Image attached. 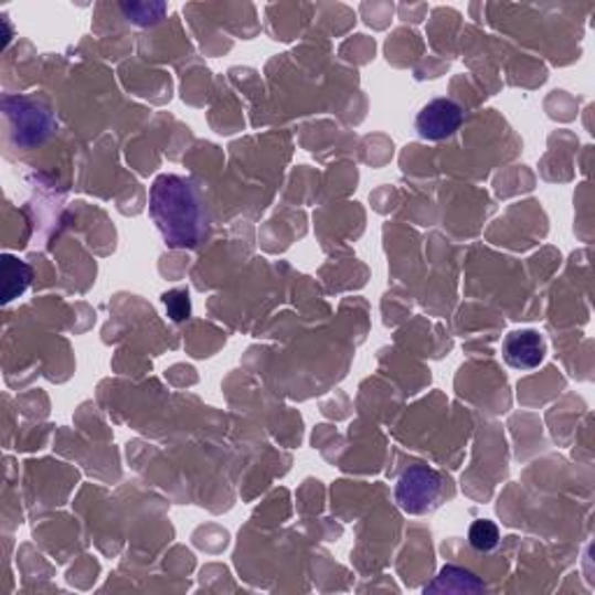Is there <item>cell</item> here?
I'll use <instances>...</instances> for the list:
<instances>
[{"mask_svg": "<svg viewBox=\"0 0 595 595\" xmlns=\"http://www.w3.org/2000/svg\"><path fill=\"white\" fill-rule=\"evenodd\" d=\"M546 344L538 330H514L504 338L502 357L514 370H533L544 361Z\"/></svg>", "mask_w": 595, "mask_h": 595, "instance_id": "obj_5", "label": "cell"}, {"mask_svg": "<svg viewBox=\"0 0 595 595\" xmlns=\"http://www.w3.org/2000/svg\"><path fill=\"white\" fill-rule=\"evenodd\" d=\"M443 489L445 481L437 470L428 466H412L395 484V502L407 514H426L437 504Z\"/></svg>", "mask_w": 595, "mask_h": 595, "instance_id": "obj_2", "label": "cell"}, {"mask_svg": "<svg viewBox=\"0 0 595 595\" xmlns=\"http://www.w3.org/2000/svg\"><path fill=\"white\" fill-rule=\"evenodd\" d=\"M466 121L463 107L449 98H435L422 107L416 115V134L424 140L439 142L456 136V130Z\"/></svg>", "mask_w": 595, "mask_h": 595, "instance_id": "obj_4", "label": "cell"}, {"mask_svg": "<svg viewBox=\"0 0 595 595\" xmlns=\"http://www.w3.org/2000/svg\"><path fill=\"white\" fill-rule=\"evenodd\" d=\"M468 540L472 544V549L481 551V554H489V551H493L500 542V531L498 525L493 521H487V519H479L470 525V533H468Z\"/></svg>", "mask_w": 595, "mask_h": 595, "instance_id": "obj_7", "label": "cell"}, {"mask_svg": "<svg viewBox=\"0 0 595 595\" xmlns=\"http://www.w3.org/2000/svg\"><path fill=\"white\" fill-rule=\"evenodd\" d=\"M149 214L166 245L172 249H195L210 235V212L205 198L182 174H159L149 191Z\"/></svg>", "mask_w": 595, "mask_h": 595, "instance_id": "obj_1", "label": "cell"}, {"mask_svg": "<svg viewBox=\"0 0 595 595\" xmlns=\"http://www.w3.org/2000/svg\"><path fill=\"white\" fill-rule=\"evenodd\" d=\"M163 305H166V312L172 321H184L191 317V300H189V294L182 289L166 294Z\"/></svg>", "mask_w": 595, "mask_h": 595, "instance_id": "obj_8", "label": "cell"}, {"mask_svg": "<svg viewBox=\"0 0 595 595\" xmlns=\"http://www.w3.org/2000/svg\"><path fill=\"white\" fill-rule=\"evenodd\" d=\"M3 277H6L3 298H6V302H10L29 289L31 268L26 266L24 261H19L14 256H3Z\"/></svg>", "mask_w": 595, "mask_h": 595, "instance_id": "obj_6", "label": "cell"}, {"mask_svg": "<svg viewBox=\"0 0 595 595\" xmlns=\"http://www.w3.org/2000/svg\"><path fill=\"white\" fill-rule=\"evenodd\" d=\"M6 113L12 121V130L17 134L19 145H38L45 140L54 128L50 109L29 98H12V103L6 100Z\"/></svg>", "mask_w": 595, "mask_h": 595, "instance_id": "obj_3", "label": "cell"}]
</instances>
